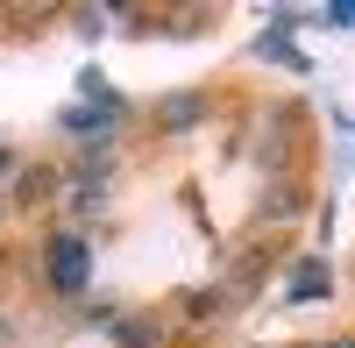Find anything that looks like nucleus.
Instances as JSON below:
<instances>
[{
  "label": "nucleus",
  "mask_w": 355,
  "mask_h": 348,
  "mask_svg": "<svg viewBox=\"0 0 355 348\" xmlns=\"http://www.w3.org/2000/svg\"><path fill=\"white\" fill-rule=\"evenodd\" d=\"M50 284H57V292H78V284H85V242H71V235H57L50 242Z\"/></svg>",
  "instance_id": "1"
},
{
  "label": "nucleus",
  "mask_w": 355,
  "mask_h": 348,
  "mask_svg": "<svg viewBox=\"0 0 355 348\" xmlns=\"http://www.w3.org/2000/svg\"><path fill=\"white\" fill-rule=\"evenodd\" d=\"M43 192H50V171H28V178H21V207H36Z\"/></svg>",
  "instance_id": "2"
},
{
  "label": "nucleus",
  "mask_w": 355,
  "mask_h": 348,
  "mask_svg": "<svg viewBox=\"0 0 355 348\" xmlns=\"http://www.w3.org/2000/svg\"><path fill=\"white\" fill-rule=\"evenodd\" d=\"M327 21H355V0H341V8H327Z\"/></svg>",
  "instance_id": "3"
},
{
  "label": "nucleus",
  "mask_w": 355,
  "mask_h": 348,
  "mask_svg": "<svg viewBox=\"0 0 355 348\" xmlns=\"http://www.w3.org/2000/svg\"><path fill=\"white\" fill-rule=\"evenodd\" d=\"M0 171H8V150H0Z\"/></svg>",
  "instance_id": "4"
},
{
  "label": "nucleus",
  "mask_w": 355,
  "mask_h": 348,
  "mask_svg": "<svg viewBox=\"0 0 355 348\" xmlns=\"http://www.w3.org/2000/svg\"><path fill=\"white\" fill-rule=\"evenodd\" d=\"M334 348H355V341H334Z\"/></svg>",
  "instance_id": "5"
}]
</instances>
